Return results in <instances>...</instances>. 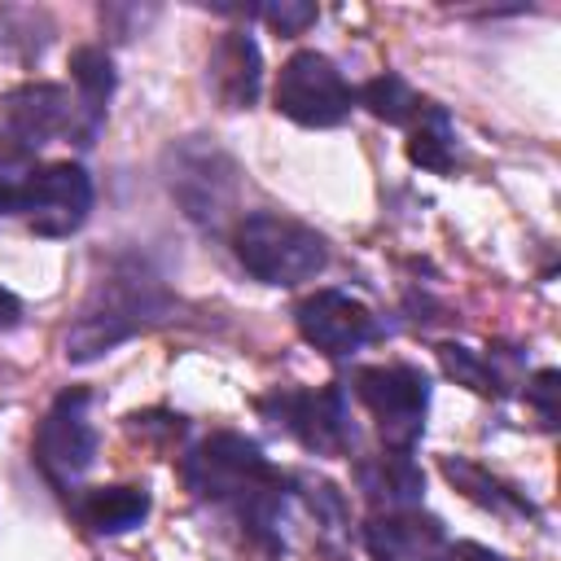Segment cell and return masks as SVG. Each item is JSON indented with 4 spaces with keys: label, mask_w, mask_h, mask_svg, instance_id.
<instances>
[{
    "label": "cell",
    "mask_w": 561,
    "mask_h": 561,
    "mask_svg": "<svg viewBox=\"0 0 561 561\" xmlns=\"http://www.w3.org/2000/svg\"><path fill=\"white\" fill-rule=\"evenodd\" d=\"M359 491L381 508H416L421 491H425V473L416 469V460L408 451H381L373 460L355 465Z\"/></svg>",
    "instance_id": "5bb4252c"
},
{
    "label": "cell",
    "mask_w": 561,
    "mask_h": 561,
    "mask_svg": "<svg viewBox=\"0 0 561 561\" xmlns=\"http://www.w3.org/2000/svg\"><path fill=\"white\" fill-rule=\"evenodd\" d=\"M351 386H355V399L373 412L381 438L394 451H408L425 430L430 377L412 364H364L351 373Z\"/></svg>",
    "instance_id": "5b68a950"
},
{
    "label": "cell",
    "mask_w": 561,
    "mask_h": 561,
    "mask_svg": "<svg viewBox=\"0 0 561 561\" xmlns=\"http://www.w3.org/2000/svg\"><path fill=\"white\" fill-rule=\"evenodd\" d=\"M263 83V57L259 44L245 31H224L210 53V92L224 110H250L259 101Z\"/></svg>",
    "instance_id": "4fadbf2b"
},
{
    "label": "cell",
    "mask_w": 561,
    "mask_h": 561,
    "mask_svg": "<svg viewBox=\"0 0 561 561\" xmlns=\"http://www.w3.org/2000/svg\"><path fill=\"white\" fill-rule=\"evenodd\" d=\"M167 184L184 215L202 228H219L237 206V167L219 145L202 136H188L167 149Z\"/></svg>",
    "instance_id": "277c9868"
},
{
    "label": "cell",
    "mask_w": 561,
    "mask_h": 561,
    "mask_svg": "<svg viewBox=\"0 0 561 561\" xmlns=\"http://www.w3.org/2000/svg\"><path fill=\"white\" fill-rule=\"evenodd\" d=\"M88 403H92V394L83 386H70L53 399V408L44 412V421L35 430V465L61 491L75 478H83L96 460V425L88 416Z\"/></svg>",
    "instance_id": "ba28073f"
},
{
    "label": "cell",
    "mask_w": 561,
    "mask_h": 561,
    "mask_svg": "<svg viewBox=\"0 0 561 561\" xmlns=\"http://www.w3.org/2000/svg\"><path fill=\"white\" fill-rule=\"evenodd\" d=\"M438 359H443V368L456 377V381H465L469 390H478V394H504V377L495 373V364L486 359V355H478V351H469V346H456V342H443L438 346Z\"/></svg>",
    "instance_id": "ffe728a7"
},
{
    "label": "cell",
    "mask_w": 561,
    "mask_h": 561,
    "mask_svg": "<svg viewBox=\"0 0 561 561\" xmlns=\"http://www.w3.org/2000/svg\"><path fill=\"white\" fill-rule=\"evenodd\" d=\"M351 105H355V88L316 48L294 53L276 75V110L298 127H337L351 114Z\"/></svg>",
    "instance_id": "8992f818"
},
{
    "label": "cell",
    "mask_w": 561,
    "mask_h": 561,
    "mask_svg": "<svg viewBox=\"0 0 561 561\" xmlns=\"http://www.w3.org/2000/svg\"><path fill=\"white\" fill-rule=\"evenodd\" d=\"M443 561H504V557L491 552V548H482V543H456V548L443 552Z\"/></svg>",
    "instance_id": "cb8c5ba5"
},
{
    "label": "cell",
    "mask_w": 561,
    "mask_h": 561,
    "mask_svg": "<svg viewBox=\"0 0 561 561\" xmlns=\"http://www.w3.org/2000/svg\"><path fill=\"white\" fill-rule=\"evenodd\" d=\"M443 473L456 482V491H465L469 500H478V504H486V508H495V513H504V508H513V513H535L517 491H508L500 478H491L486 469H478V465H469V460L443 456Z\"/></svg>",
    "instance_id": "d6986e66"
},
{
    "label": "cell",
    "mask_w": 561,
    "mask_h": 561,
    "mask_svg": "<svg viewBox=\"0 0 561 561\" xmlns=\"http://www.w3.org/2000/svg\"><path fill=\"white\" fill-rule=\"evenodd\" d=\"M232 250L241 267L263 285H302L316 280L329 263V245L316 228L276 215V210H250L232 228Z\"/></svg>",
    "instance_id": "3957f363"
},
{
    "label": "cell",
    "mask_w": 561,
    "mask_h": 561,
    "mask_svg": "<svg viewBox=\"0 0 561 561\" xmlns=\"http://www.w3.org/2000/svg\"><path fill=\"white\" fill-rule=\"evenodd\" d=\"M557 381H561L557 368H539V373L530 377V386H526V399L535 403V412H539V421H543L548 430L557 425V403H552V399H557Z\"/></svg>",
    "instance_id": "7402d4cb"
},
{
    "label": "cell",
    "mask_w": 561,
    "mask_h": 561,
    "mask_svg": "<svg viewBox=\"0 0 561 561\" xmlns=\"http://www.w3.org/2000/svg\"><path fill=\"white\" fill-rule=\"evenodd\" d=\"M171 311L167 285L140 263V259H118L105 267V276L92 285L83 298L75 324L66 329V359L70 364H92L118 342L136 337L145 324L162 320Z\"/></svg>",
    "instance_id": "7a4b0ae2"
},
{
    "label": "cell",
    "mask_w": 561,
    "mask_h": 561,
    "mask_svg": "<svg viewBox=\"0 0 561 561\" xmlns=\"http://www.w3.org/2000/svg\"><path fill=\"white\" fill-rule=\"evenodd\" d=\"M254 408L316 456H346L355 438L351 416H346V390L337 381L316 386V390H272Z\"/></svg>",
    "instance_id": "52a82bcc"
},
{
    "label": "cell",
    "mask_w": 561,
    "mask_h": 561,
    "mask_svg": "<svg viewBox=\"0 0 561 561\" xmlns=\"http://www.w3.org/2000/svg\"><path fill=\"white\" fill-rule=\"evenodd\" d=\"M259 18L276 31V35H302L316 22V4L307 0H280V4H263Z\"/></svg>",
    "instance_id": "44dd1931"
},
{
    "label": "cell",
    "mask_w": 561,
    "mask_h": 561,
    "mask_svg": "<svg viewBox=\"0 0 561 561\" xmlns=\"http://www.w3.org/2000/svg\"><path fill=\"white\" fill-rule=\"evenodd\" d=\"M180 469H184V482L197 500L228 504L241 517V526H250L254 539L276 543L285 482H280V469H272V460L263 456V447L254 438L219 430V434L202 438L184 456Z\"/></svg>",
    "instance_id": "6da1fadb"
},
{
    "label": "cell",
    "mask_w": 561,
    "mask_h": 561,
    "mask_svg": "<svg viewBox=\"0 0 561 561\" xmlns=\"http://www.w3.org/2000/svg\"><path fill=\"white\" fill-rule=\"evenodd\" d=\"M451 118L443 105H430L421 110L416 127H412V140H408V158L425 171H451Z\"/></svg>",
    "instance_id": "e0dca14e"
},
{
    "label": "cell",
    "mask_w": 561,
    "mask_h": 561,
    "mask_svg": "<svg viewBox=\"0 0 561 561\" xmlns=\"http://www.w3.org/2000/svg\"><path fill=\"white\" fill-rule=\"evenodd\" d=\"M70 79H75V88H79V110H75V118L83 114V127H79V145H92V131L101 127V118H105V101H110V92H114V61H110V53L101 48V44H83V48H75L70 53Z\"/></svg>",
    "instance_id": "9a60e30c"
},
{
    "label": "cell",
    "mask_w": 561,
    "mask_h": 561,
    "mask_svg": "<svg viewBox=\"0 0 561 561\" xmlns=\"http://www.w3.org/2000/svg\"><path fill=\"white\" fill-rule=\"evenodd\" d=\"M364 548L373 561H443L447 530L421 508H386L364 522Z\"/></svg>",
    "instance_id": "7c38bea8"
},
{
    "label": "cell",
    "mask_w": 561,
    "mask_h": 561,
    "mask_svg": "<svg viewBox=\"0 0 561 561\" xmlns=\"http://www.w3.org/2000/svg\"><path fill=\"white\" fill-rule=\"evenodd\" d=\"M294 320H298L302 342L316 346L320 355H333V359H342V355L368 346V342L381 333L377 316H373L359 298H351V294H342V289H316L311 298L298 302Z\"/></svg>",
    "instance_id": "8fae6325"
},
{
    "label": "cell",
    "mask_w": 561,
    "mask_h": 561,
    "mask_svg": "<svg viewBox=\"0 0 561 561\" xmlns=\"http://www.w3.org/2000/svg\"><path fill=\"white\" fill-rule=\"evenodd\" d=\"M18 324H22V302H18L13 289L0 285V333H9V329H18Z\"/></svg>",
    "instance_id": "603a6c76"
},
{
    "label": "cell",
    "mask_w": 561,
    "mask_h": 561,
    "mask_svg": "<svg viewBox=\"0 0 561 561\" xmlns=\"http://www.w3.org/2000/svg\"><path fill=\"white\" fill-rule=\"evenodd\" d=\"M75 508L96 535H123L149 517V491L145 486H92L79 495Z\"/></svg>",
    "instance_id": "2e32d148"
},
{
    "label": "cell",
    "mask_w": 561,
    "mask_h": 561,
    "mask_svg": "<svg viewBox=\"0 0 561 561\" xmlns=\"http://www.w3.org/2000/svg\"><path fill=\"white\" fill-rule=\"evenodd\" d=\"M359 101H364L377 118H386V123H416L421 110H425V101L416 96V88H412L403 75H394V70L368 79V83L359 88Z\"/></svg>",
    "instance_id": "ac0fdd59"
},
{
    "label": "cell",
    "mask_w": 561,
    "mask_h": 561,
    "mask_svg": "<svg viewBox=\"0 0 561 561\" xmlns=\"http://www.w3.org/2000/svg\"><path fill=\"white\" fill-rule=\"evenodd\" d=\"M75 127V101L57 83H22L0 96V162H26Z\"/></svg>",
    "instance_id": "9c48e42d"
},
{
    "label": "cell",
    "mask_w": 561,
    "mask_h": 561,
    "mask_svg": "<svg viewBox=\"0 0 561 561\" xmlns=\"http://www.w3.org/2000/svg\"><path fill=\"white\" fill-rule=\"evenodd\" d=\"M92 210V180L79 162H48V167H26L22 193H18V215L39 237H70L83 228Z\"/></svg>",
    "instance_id": "30bf717a"
}]
</instances>
